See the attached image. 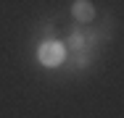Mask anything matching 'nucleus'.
Segmentation results:
<instances>
[{
    "label": "nucleus",
    "mask_w": 124,
    "mask_h": 118,
    "mask_svg": "<svg viewBox=\"0 0 124 118\" xmlns=\"http://www.w3.org/2000/svg\"><path fill=\"white\" fill-rule=\"evenodd\" d=\"M63 58H66V45H61L58 39H45V42L40 45V50H37V60H40L42 66H48V68L61 66Z\"/></svg>",
    "instance_id": "nucleus-1"
},
{
    "label": "nucleus",
    "mask_w": 124,
    "mask_h": 118,
    "mask_svg": "<svg viewBox=\"0 0 124 118\" xmlns=\"http://www.w3.org/2000/svg\"><path fill=\"white\" fill-rule=\"evenodd\" d=\"M71 16H74V21L79 24H87L95 19V5L90 3V0H74V5H71Z\"/></svg>",
    "instance_id": "nucleus-2"
},
{
    "label": "nucleus",
    "mask_w": 124,
    "mask_h": 118,
    "mask_svg": "<svg viewBox=\"0 0 124 118\" xmlns=\"http://www.w3.org/2000/svg\"><path fill=\"white\" fill-rule=\"evenodd\" d=\"M95 45V34L87 29V32H74L71 37H69V50L77 52V50H90V47Z\"/></svg>",
    "instance_id": "nucleus-3"
},
{
    "label": "nucleus",
    "mask_w": 124,
    "mask_h": 118,
    "mask_svg": "<svg viewBox=\"0 0 124 118\" xmlns=\"http://www.w3.org/2000/svg\"><path fill=\"white\" fill-rule=\"evenodd\" d=\"M71 63H74L77 68H87V66H90V55H87V50H77V52H71Z\"/></svg>",
    "instance_id": "nucleus-4"
}]
</instances>
